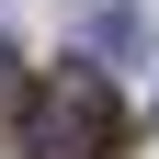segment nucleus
I'll return each instance as SVG.
<instances>
[{"instance_id": "obj_1", "label": "nucleus", "mask_w": 159, "mask_h": 159, "mask_svg": "<svg viewBox=\"0 0 159 159\" xmlns=\"http://www.w3.org/2000/svg\"><path fill=\"white\" fill-rule=\"evenodd\" d=\"M114 80L102 68H57L46 91H23V159H114Z\"/></svg>"}, {"instance_id": "obj_2", "label": "nucleus", "mask_w": 159, "mask_h": 159, "mask_svg": "<svg viewBox=\"0 0 159 159\" xmlns=\"http://www.w3.org/2000/svg\"><path fill=\"white\" fill-rule=\"evenodd\" d=\"M0 114H23V68H11V46H0Z\"/></svg>"}]
</instances>
